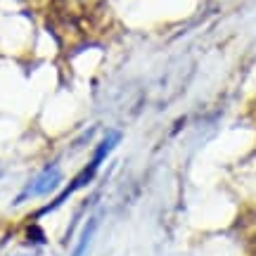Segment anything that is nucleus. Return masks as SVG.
<instances>
[{
  "label": "nucleus",
  "mask_w": 256,
  "mask_h": 256,
  "mask_svg": "<svg viewBox=\"0 0 256 256\" xmlns=\"http://www.w3.org/2000/svg\"><path fill=\"white\" fill-rule=\"evenodd\" d=\"M60 180H62V174H60V168H57V162H55V164L48 166L46 171L38 176L34 183H28L26 188H24V192H22L17 200H14V204H22L24 200L34 197V194H48V192H52L57 185H60Z\"/></svg>",
  "instance_id": "f257e3e1"
},
{
  "label": "nucleus",
  "mask_w": 256,
  "mask_h": 256,
  "mask_svg": "<svg viewBox=\"0 0 256 256\" xmlns=\"http://www.w3.org/2000/svg\"><path fill=\"white\" fill-rule=\"evenodd\" d=\"M119 140H121V133H119V130H112L110 136H107L100 142V145L95 147V154H92V162H90V164H95L98 168H100V164L104 162V159H107V154H110L112 150H114V145H116Z\"/></svg>",
  "instance_id": "f03ea898"
},
{
  "label": "nucleus",
  "mask_w": 256,
  "mask_h": 256,
  "mask_svg": "<svg viewBox=\"0 0 256 256\" xmlns=\"http://www.w3.org/2000/svg\"><path fill=\"white\" fill-rule=\"evenodd\" d=\"M95 230H98V218L92 216V218L86 223V228H83L81 238H78V244L74 247L72 256H86L88 254V247H90V240H92V235H95Z\"/></svg>",
  "instance_id": "7ed1b4c3"
},
{
  "label": "nucleus",
  "mask_w": 256,
  "mask_h": 256,
  "mask_svg": "<svg viewBox=\"0 0 256 256\" xmlns=\"http://www.w3.org/2000/svg\"><path fill=\"white\" fill-rule=\"evenodd\" d=\"M28 240H36L38 244H43V242H46V235L40 232L38 226H28Z\"/></svg>",
  "instance_id": "20e7f679"
}]
</instances>
